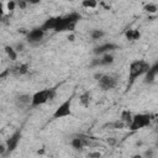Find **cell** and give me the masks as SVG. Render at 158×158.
Instances as JSON below:
<instances>
[{
	"label": "cell",
	"instance_id": "11",
	"mask_svg": "<svg viewBox=\"0 0 158 158\" xmlns=\"http://www.w3.org/2000/svg\"><path fill=\"white\" fill-rule=\"evenodd\" d=\"M157 75H158V62H156L153 65H151L149 70L144 75V81L146 83H152V81H154Z\"/></svg>",
	"mask_w": 158,
	"mask_h": 158
},
{
	"label": "cell",
	"instance_id": "6",
	"mask_svg": "<svg viewBox=\"0 0 158 158\" xmlns=\"http://www.w3.org/2000/svg\"><path fill=\"white\" fill-rule=\"evenodd\" d=\"M21 136H22L21 131L17 130V131H15V132L5 141V144H6V154H5V157H7L10 153H12V152L16 149V147H17L20 139H21Z\"/></svg>",
	"mask_w": 158,
	"mask_h": 158
},
{
	"label": "cell",
	"instance_id": "15",
	"mask_svg": "<svg viewBox=\"0 0 158 158\" xmlns=\"http://www.w3.org/2000/svg\"><path fill=\"white\" fill-rule=\"evenodd\" d=\"M125 36H126V38L128 41H137L141 37V33H139L138 30H127Z\"/></svg>",
	"mask_w": 158,
	"mask_h": 158
},
{
	"label": "cell",
	"instance_id": "14",
	"mask_svg": "<svg viewBox=\"0 0 158 158\" xmlns=\"http://www.w3.org/2000/svg\"><path fill=\"white\" fill-rule=\"evenodd\" d=\"M70 144H72V147H73L75 151H83V148L85 147V146H84V142H83L81 138L78 137V136H75L74 138H72Z\"/></svg>",
	"mask_w": 158,
	"mask_h": 158
},
{
	"label": "cell",
	"instance_id": "13",
	"mask_svg": "<svg viewBox=\"0 0 158 158\" xmlns=\"http://www.w3.org/2000/svg\"><path fill=\"white\" fill-rule=\"evenodd\" d=\"M27 72H28V64L27 63H21L19 65L11 68V73L16 77H22V75L27 74Z\"/></svg>",
	"mask_w": 158,
	"mask_h": 158
},
{
	"label": "cell",
	"instance_id": "36",
	"mask_svg": "<svg viewBox=\"0 0 158 158\" xmlns=\"http://www.w3.org/2000/svg\"><path fill=\"white\" fill-rule=\"evenodd\" d=\"M156 131H158V126H157V130H156Z\"/></svg>",
	"mask_w": 158,
	"mask_h": 158
},
{
	"label": "cell",
	"instance_id": "20",
	"mask_svg": "<svg viewBox=\"0 0 158 158\" xmlns=\"http://www.w3.org/2000/svg\"><path fill=\"white\" fill-rule=\"evenodd\" d=\"M90 36H91L93 40H100V38H102V37L105 36V32H104L102 30L95 28V30H93V31L90 32Z\"/></svg>",
	"mask_w": 158,
	"mask_h": 158
},
{
	"label": "cell",
	"instance_id": "29",
	"mask_svg": "<svg viewBox=\"0 0 158 158\" xmlns=\"http://www.w3.org/2000/svg\"><path fill=\"white\" fill-rule=\"evenodd\" d=\"M14 48L16 49V52H21V51H23V44L22 43H17Z\"/></svg>",
	"mask_w": 158,
	"mask_h": 158
},
{
	"label": "cell",
	"instance_id": "4",
	"mask_svg": "<svg viewBox=\"0 0 158 158\" xmlns=\"http://www.w3.org/2000/svg\"><path fill=\"white\" fill-rule=\"evenodd\" d=\"M151 121H152L151 115H148V114H137V115H133L132 121L128 125V128L131 131H138L143 127L149 126Z\"/></svg>",
	"mask_w": 158,
	"mask_h": 158
},
{
	"label": "cell",
	"instance_id": "3",
	"mask_svg": "<svg viewBox=\"0 0 158 158\" xmlns=\"http://www.w3.org/2000/svg\"><path fill=\"white\" fill-rule=\"evenodd\" d=\"M54 96H56V89H54V88L40 90V91H37V93H35V94L32 95L31 106H32V107H37V106H40V105H43V104L51 101L52 99H54Z\"/></svg>",
	"mask_w": 158,
	"mask_h": 158
},
{
	"label": "cell",
	"instance_id": "28",
	"mask_svg": "<svg viewBox=\"0 0 158 158\" xmlns=\"http://www.w3.org/2000/svg\"><path fill=\"white\" fill-rule=\"evenodd\" d=\"M17 6H19L20 9H26L27 2H26V1H23V0H20V1H17Z\"/></svg>",
	"mask_w": 158,
	"mask_h": 158
},
{
	"label": "cell",
	"instance_id": "1",
	"mask_svg": "<svg viewBox=\"0 0 158 158\" xmlns=\"http://www.w3.org/2000/svg\"><path fill=\"white\" fill-rule=\"evenodd\" d=\"M151 65L143 60V59H137L131 62L130 67H128V83H127V90H130V88L133 85L135 80L141 77V75H146V73L149 70Z\"/></svg>",
	"mask_w": 158,
	"mask_h": 158
},
{
	"label": "cell",
	"instance_id": "35",
	"mask_svg": "<svg viewBox=\"0 0 158 158\" xmlns=\"http://www.w3.org/2000/svg\"><path fill=\"white\" fill-rule=\"evenodd\" d=\"M156 148H158V139H157V142H156Z\"/></svg>",
	"mask_w": 158,
	"mask_h": 158
},
{
	"label": "cell",
	"instance_id": "26",
	"mask_svg": "<svg viewBox=\"0 0 158 158\" xmlns=\"http://www.w3.org/2000/svg\"><path fill=\"white\" fill-rule=\"evenodd\" d=\"M144 157H146V158H153V149H152V148L147 149V151L144 152Z\"/></svg>",
	"mask_w": 158,
	"mask_h": 158
},
{
	"label": "cell",
	"instance_id": "18",
	"mask_svg": "<svg viewBox=\"0 0 158 158\" xmlns=\"http://www.w3.org/2000/svg\"><path fill=\"white\" fill-rule=\"evenodd\" d=\"M90 99H91V96H90V93H88V91H85V93H83L80 96H79V102L83 105V106H89V104H90Z\"/></svg>",
	"mask_w": 158,
	"mask_h": 158
},
{
	"label": "cell",
	"instance_id": "27",
	"mask_svg": "<svg viewBox=\"0 0 158 158\" xmlns=\"http://www.w3.org/2000/svg\"><path fill=\"white\" fill-rule=\"evenodd\" d=\"M88 157L89 158H100L101 157V153H99V152H91V153L88 154Z\"/></svg>",
	"mask_w": 158,
	"mask_h": 158
},
{
	"label": "cell",
	"instance_id": "21",
	"mask_svg": "<svg viewBox=\"0 0 158 158\" xmlns=\"http://www.w3.org/2000/svg\"><path fill=\"white\" fill-rule=\"evenodd\" d=\"M81 6L85 9H95L98 6V2L95 0H84L81 2Z\"/></svg>",
	"mask_w": 158,
	"mask_h": 158
},
{
	"label": "cell",
	"instance_id": "7",
	"mask_svg": "<svg viewBox=\"0 0 158 158\" xmlns=\"http://www.w3.org/2000/svg\"><path fill=\"white\" fill-rule=\"evenodd\" d=\"M98 85L102 89V90H111L116 86V79L112 75H107L104 74L99 80H98Z\"/></svg>",
	"mask_w": 158,
	"mask_h": 158
},
{
	"label": "cell",
	"instance_id": "16",
	"mask_svg": "<svg viewBox=\"0 0 158 158\" xmlns=\"http://www.w3.org/2000/svg\"><path fill=\"white\" fill-rule=\"evenodd\" d=\"M114 60H115V57H114L111 53H106V54H104V56L100 58L101 65H110V64L114 63Z\"/></svg>",
	"mask_w": 158,
	"mask_h": 158
},
{
	"label": "cell",
	"instance_id": "10",
	"mask_svg": "<svg viewBox=\"0 0 158 158\" xmlns=\"http://www.w3.org/2000/svg\"><path fill=\"white\" fill-rule=\"evenodd\" d=\"M16 106L19 109H26L28 106H31V102H32V96L27 95V94H21L16 98Z\"/></svg>",
	"mask_w": 158,
	"mask_h": 158
},
{
	"label": "cell",
	"instance_id": "25",
	"mask_svg": "<svg viewBox=\"0 0 158 158\" xmlns=\"http://www.w3.org/2000/svg\"><path fill=\"white\" fill-rule=\"evenodd\" d=\"M99 65H101L100 58H95V59H93L91 63H90V67H99Z\"/></svg>",
	"mask_w": 158,
	"mask_h": 158
},
{
	"label": "cell",
	"instance_id": "5",
	"mask_svg": "<svg viewBox=\"0 0 158 158\" xmlns=\"http://www.w3.org/2000/svg\"><path fill=\"white\" fill-rule=\"evenodd\" d=\"M72 98H68L65 101H63L54 111L53 118H62L67 116H72Z\"/></svg>",
	"mask_w": 158,
	"mask_h": 158
},
{
	"label": "cell",
	"instance_id": "17",
	"mask_svg": "<svg viewBox=\"0 0 158 158\" xmlns=\"http://www.w3.org/2000/svg\"><path fill=\"white\" fill-rule=\"evenodd\" d=\"M5 52H6L7 57L11 60H16L17 59V52H16V49L12 46H5Z\"/></svg>",
	"mask_w": 158,
	"mask_h": 158
},
{
	"label": "cell",
	"instance_id": "30",
	"mask_svg": "<svg viewBox=\"0 0 158 158\" xmlns=\"http://www.w3.org/2000/svg\"><path fill=\"white\" fill-rule=\"evenodd\" d=\"M9 73H11V69H10V68H9V69H6V70H4V72L0 74V78H1V79H4Z\"/></svg>",
	"mask_w": 158,
	"mask_h": 158
},
{
	"label": "cell",
	"instance_id": "9",
	"mask_svg": "<svg viewBox=\"0 0 158 158\" xmlns=\"http://www.w3.org/2000/svg\"><path fill=\"white\" fill-rule=\"evenodd\" d=\"M115 49H118L117 44H115V43H104V44H100V46L95 47L93 52H94L95 56H101V54L104 56V54H106L111 51H115Z\"/></svg>",
	"mask_w": 158,
	"mask_h": 158
},
{
	"label": "cell",
	"instance_id": "22",
	"mask_svg": "<svg viewBox=\"0 0 158 158\" xmlns=\"http://www.w3.org/2000/svg\"><path fill=\"white\" fill-rule=\"evenodd\" d=\"M144 10H146L147 12H149V14H154V12H157L158 7H157L156 4L149 2V4H146V5H144Z\"/></svg>",
	"mask_w": 158,
	"mask_h": 158
},
{
	"label": "cell",
	"instance_id": "8",
	"mask_svg": "<svg viewBox=\"0 0 158 158\" xmlns=\"http://www.w3.org/2000/svg\"><path fill=\"white\" fill-rule=\"evenodd\" d=\"M43 36H44V31L41 27H37V28L31 30L27 33L26 38H27V42H30L31 44H37V43H40L42 41Z\"/></svg>",
	"mask_w": 158,
	"mask_h": 158
},
{
	"label": "cell",
	"instance_id": "23",
	"mask_svg": "<svg viewBox=\"0 0 158 158\" xmlns=\"http://www.w3.org/2000/svg\"><path fill=\"white\" fill-rule=\"evenodd\" d=\"M125 126H127V125H126V123H125L122 120H120V118L112 123V127H114V128H123Z\"/></svg>",
	"mask_w": 158,
	"mask_h": 158
},
{
	"label": "cell",
	"instance_id": "2",
	"mask_svg": "<svg viewBox=\"0 0 158 158\" xmlns=\"http://www.w3.org/2000/svg\"><path fill=\"white\" fill-rule=\"evenodd\" d=\"M79 20H80V15L78 12H70V14H68L65 16H59L54 31L56 32L73 31Z\"/></svg>",
	"mask_w": 158,
	"mask_h": 158
},
{
	"label": "cell",
	"instance_id": "34",
	"mask_svg": "<svg viewBox=\"0 0 158 158\" xmlns=\"http://www.w3.org/2000/svg\"><path fill=\"white\" fill-rule=\"evenodd\" d=\"M68 38H69V41H74V36H73V35H70Z\"/></svg>",
	"mask_w": 158,
	"mask_h": 158
},
{
	"label": "cell",
	"instance_id": "32",
	"mask_svg": "<svg viewBox=\"0 0 158 158\" xmlns=\"http://www.w3.org/2000/svg\"><path fill=\"white\" fill-rule=\"evenodd\" d=\"M107 143H109V144H114V143H115V141H114L112 138H109V139H107Z\"/></svg>",
	"mask_w": 158,
	"mask_h": 158
},
{
	"label": "cell",
	"instance_id": "31",
	"mask_svg": "<svg viewBox=\"0 0 158 158\" xmlns=\"http://www.w3.org/2000/svg\"><path fill=\"white\" fill-rule=\"evenodd\" d=\"M102 75H104V74H101V73H95V74H94V78H95L96 80H99V79H100Z\"/></svg>",
	"mask_w": 158,
	"mask_h": 158
},
{
	"label": "cell",
	"instance_id": "19",
	"mask_svg": "<svg viewBox=\"0 0 158 158\" xmlns=\"http://www.w3.org/2000/svg\"><path fill=\"white\" fill-rule=\"evenodd\" d=\"M132 115H131V112L130 111H127V110H123L122 111V114H121V117H120V120H122L127 126L131 123V121H132Z\"/></svg>",
	"mask_w": 158,
	"mask_h": 158
},
{
	"label": "cell",
	"instance_id": "12",
	"mask_svg": "<svg viewBox=\"0 0 158 158\" xmlns=\"http://www.w3.org/2000/svg\"><path fill=\"white\" fill-rule=\"evenodd\" d=\"M58 17L59 16H51L49 19H47L43 23H42V26H41V28L46 32V31H49V30H53L54 31V28H56V26H57V22H58Z\"/></svg>",
	"mask_w": 158,
	"mask_h": 158
},
{
	"label": "cell",
	"instance_id": "33",
	"mask_svg": "<svg viewBox=\"0 0 158 158\" xmlns=\"http://www.w3.org/2000/svg\"><path fill=\"white\" fill-rule=\"evenodd\" d=\"M132 158H142V156L141 154H135V156H132Z\"/></svg>",
	"mask_w": 158,
	"mask_h": 158
},
{
	"label": "cell",
	"instance_id": "24",
	"mask_svg": "<svg viewBox=\"0 0 158 158\" xmlns=\"http://www.w3.org/2000/svg\"><path fill=\"white\" fill-rule=\"evenodd\" d=\"M16 6H17V2H16V1L10 0V1H7V2H6V9H7L9 11H14Z\"/></svg>",
	"mask_w": 158,
	"mask_h": 158
}]
</instances>
